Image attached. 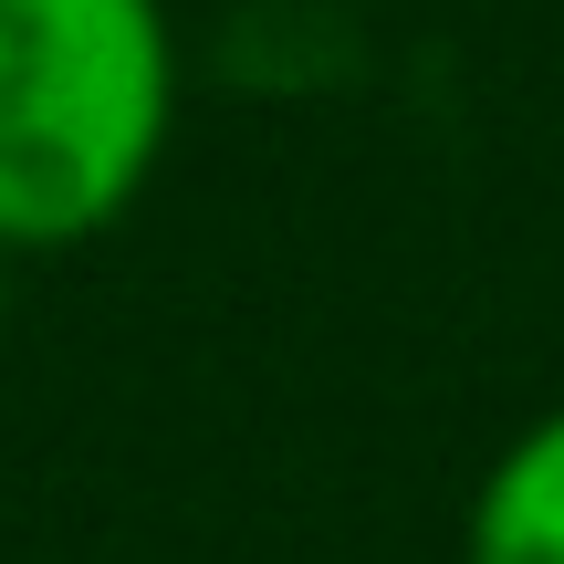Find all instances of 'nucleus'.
<instances>
[{
  "label": "nucleus",
  "instance_id": "nucleus-3",
  "mask_svg": "<svg viewBox=\"0 0 564 564\" xmlns=\"http://www.w3.org/2000/svg\"><path fill=\"white\" fill-rule=\"evenodd\" d=\"M11 272H21V251L0 241V335H11Z\"/></svg>",
  "mask_w": 564,
  "mask_h": 564
},
{
  "label": "nucleus",
  "instance_id": "nucleus-2",
  "mask_svg": "<svg viewBox=\"0 0 564 564\" xmlns=\"http://www.w3.org/2000/svg\"><path fill=\"white\" fill-rule=\"evenodd\" d=\"M460 564H564V408L523 419L481 460L460 512Z\"/></svg>",
  "mask_w": 564,
  "mask_h": 564
},
{
  "label": "nucleus",
  "instance_id": "nucleus-1",
  "mask_svg": "<svg viewBox=\"0 0 564 564\" xmlns=\"http://www.w3.org/2000/svg\"><path fill=\"white\" fill-rule=\"evenodd\" d=\"M178 137L167 0H0V241L74 251L147 199Z\"/></svg>",
  "mask_w": 564,
  "mask_h": 564
}]
</instances>
